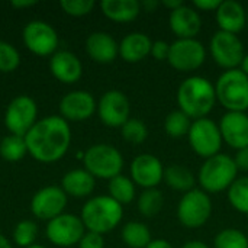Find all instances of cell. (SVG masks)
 I'll return each instance as SVG.
<instances>
[{
    "label": "cell",
    "instance_id": "cell-4",
    "mask_svg": "<svg viewBox=\"0 0 248 248\" xmlns=\"http://www.w3.org/2000/svg\"><path fill=\"white\" fill-rule=\"evenodd\" d=\"M198 183L206 193H221L231 187L238 179V169L234 157L227 154H217L206 158L198 173Z\"/></svg>",
    "mask_w": 248,
    "mask_h": 248
},
{
    "label": "cell",
    "instance_id": "cell-19",
    "mask_svg": "<svg viewBox=\"0 0 248 248\" xmlns=\"http://www.w3.org/2000/svg\"><path fill=\"white\" fill-rule=\"evenodd\" d=\"M169 25L177 39H192L199 35L203 23L201 13L193 6L182 4L176 10L170 12Z\"/></svg>",
    "mask_w": 248,
    "mask_h": 248
},
{
    "label": "cell",
    "instance_id": "cell-3",
    "mask_svg": "<svg viewBox=\"0 0 248 248\" xmlns=\"http://www.w3.org/2000/svg\"><path fill=\"white\" fill-rule=\"evenodd\" d=\"M80 218L87 231L103 235L119 225L124 218V209L110 196H96L84 203Z\"/></svg>",
    "mask_w": 248,
    "mask_h": 248
},
{
    "label": "cell",
    "instance_id": "cell-26",
    "mask_svg": "<svg viewBox=\"0 0 248 248\" xmlns=\"http://www.w3.org/2000/svg\"><path fill=\"white\" fill-rule=\"evenodd\" d=\"M163 180L166 182V185L170 189H173L176 192H182L183 195L193 190L196 186V182H198L193 171L180 164H171V166L166 167Z\"/></svg>",
    "mask_w": 248,
    "mask_h": 248
},
{
    "label": "cell",
    "instance_id": "cell-20",
    "mask_svg": "<svg viewBox=\"0 0 248 248\" xmlns=\"http://www.w3.org/2000/svg\"><path fill=\"white\" fill-rule=\"evenodd\" d=\"M215 17L219 31L237 35L247 25V9L237 0H221Z\"/></svg>",
    "mask_w": 248,
    "mask_h": 248
},
{
    "label": "cell",
    "instance_id": "cell-11",
    "mask_svg": "<svg viewBox=\"0 0 248 248\" xmlns=\"http://www.w3.org/2000/svg\"><path fill=\"white\" fill-rule=\"evenodd\" d=\"M36 115L38 108L35 100L29 96H17L6 108L4 126L10 134L25 137L36 124Z\"/></svg>",
    "mask_w": 248,
    "mask_h": 248
},
{
    "label": "cell",
    "instance_id": "cell-30",
    "mask_svg": "<svg viewBox=\"0 0 248 248\" xmlns=\"http://www.w3.org/2000/svg\"><path fill=\"white\" fill-rule=\"evenodd\" d=\"M28 154L25 137L9 134L0 142V155L9 163H16Z\"/></svg>",
    "mask_w": 248,
    "mask_h": 248
},
{
    "label": "cell",
    "instance_id": "cell-49",
    "mask_svg": "<svg viewBox=\"0 0 248 248\" xmlns=\"http://www.w3.org/2000/svg\"><path fill=\"white\" fill-rule=\"evenodd\" d=\"M28 248H45L44 246H39V244H33V246H31V247Z\"/></svg>",
    "mask_w": 248,
    "mask_h": 248
},
{
    "label": "cell",
    "instance_id": "cell-41",
    "mask_svg": "<svg viewBox=\"0 0 248 248\" xmlns=\"http://www.w3.org/2000/svg\"><path fill=\"white\" fill-rule=\"evenodd\" d=\"M234 161L237 164V169L238 171L243 170V171H248V147L246 148H241L237 151L235 157H234Z\"/></svg>",
    "mask_w": 248,
    "mask_h": 248
},
{
    "label": "cell",
    "instance_id": "cell-33",
    "mask_svg": "<svg viewBox=\"0 0 248 248\" xmlns=\"http://www.w3.org/2000/svg\"><path fill=\"white\" fill-rule=\"evenodd\" d=\"M214 248H248V237L237 228H225L217 234Z\"/></svg>",
    "mask_w": 248,
    "mask_h": 248
},
{
    "label": "cell",
    "instance_id": "cell-34",
    "mask_svg": "<svg viewBox=\"0 0 248 248\" xmlns=\"http://www.w3.org/2000/svg\"><path fill=\"white\" fill-rule=\"evenodd\" d=\"M121 134L126 142L140 145V144L145 142V140L148 137V128L142 121H140L137 118H129L121 126Z\"/></svg>",
    "mask_w": 248,
    "mask_h": 248
},
{
    "label": "cell",
    "instance_id": "cell-14",
    "mask_svg": "<svg viewBox=\"0 0 248 248\" xmlns=\"http://www.w3.org/2000/svg\"><path fill=\"white\" fill-rule=\"evenodd\" d=\"M100 121L110 128H121L131 116V103L121 90H108L97 103Z\"/></svg>",
    "mask_w": 248,
    "mask_h": 248
},
{
    "label": "cell",
    "instance_id": "cell-38",
    "mask_svg": "<svg viewBox=\"0 0 248 248\" xmlns=\"http://www.w3.org/2000/svg\"><path fill=\"white\" fill-rule=\"evenodd\" d=\"M78 248H105V240L103 235L86 231L83 238L78 243Z\"/></svg>",
    "mask_w": 248,
    "mask_h": 248
},
{
    "label": "cell",
    "instance_id": "cell-18",
    "mask_svg": "<svg viewBox=\"0 0 248 248\" xmlns=\"http://www.w3.org/2000/svg\"><path fill=\"white\" fill-rule=\"evenodd\" d=\"M222 141L234 150L248 147V115L246 112H227L219 121Z\"/></svg>",
    "mask_w": 248,
    "mask_h": 248
},
{
    "label": "cell",
    "instance_id": "cell-50",
    "mask_svg": "<svg viewBox=\"0 0 248 248\" xmlns=\"http://www.w3.org/2000/svg\"><path fill=\"white\" fill-rule=\"evenodd\" d=\"M247 23H248V9H247Z\"/></svg>",
    "mask_w": 248,
    "mask_h": 248
},
{
    "label": "cell",
    "instance_id": "cell-15",
    "mask_svg": "<svg viewBox=\"0 0 248 248\" xmlns=\"http://www.w3.org/2000/svg\"><path fill=\"white\" fill-rule=\"evenodd\" d=\"M67 206V195L61 187L46 186L38 190L31 201V211L38 219L51 221L61 214Z\"/></svg>",
    "mask_w": 248,
    "mask_h": 248
},
{
    "label": "cell",
    "instance_id": "cell-29",
    "mask_svg": "<svg viewBox=\"0 0 248 248\" xmlns=\"http://www.w3.org/2000/svg\"><path fill=\"white\" fill-rule=\"evenodd\" d=\"M109 196L121 205H128L135 199V183L131 177L119 174L109 180Z\"/></svg>",
    "mask_w": 248,
    "mask_h": 248
},
{
    "label": "cell",
    "instance_id": "cell-42",
    "mask_svg": "<svg viewBox=\"0 0 248 248\" xmlns=\"http://www.w3.org/2000/svg\"><path fill=\"white\" fill-rule=\"evenodd\" d=\"M160 4H161V1H158V0H144L141 3V10L144 9L145 12H154L160 7Z\"/></svg>",
    "mask_w": 248,
    "mask_h": 248
},
{
    "label": "cell",
    "instance_id": "cell-45",
    "mask_svg": "<svg viewBox=\"0 0 248 248\" xmlns=\"http://www.w3.org/2000/svg\"><path fill=\"white\" fill-rule=\"evenodd\" d=\"M180 248H211L206 243L201 241V240H190L187 243H185Z\"/></svg>",
    "mask_w": 248,
    "mask_h": 248
},
{
    "label": "cell",
    "instance_id": "cell-8",
    "mask_svg": "<svg viewBox=\"0 0 248 248\" xmlns=\"http://www.w3.org/2000/svg\"><path fill=\"white\" fill-rule=\"evenodd\" d=\"M187 140L195 154L205 160L219 154L224 144L219 125L209 118L193 121L187 134Z\"/></svg>",
    "mask_w": 248,
    "mask_h": 248
},
{
    "label": "cell",
    "instance_id": "cell-47",
    "mask_svg": "<svg viewBox=\"0 0 248 248\" xmlns=\"http://www.w3.org/2000/svg\"><path fill=\"white\" fill-rule=\"evenodd\" d=\"M240 70H241L246 76H248V54L244 55L243 62H241V65H240Z\"/></svg>",
    "mask_w": 248,
    "mask_h": 248
},
{
    "label": "cell",
    "instance_id": "cell-22",
    "mask_svg": "<svg viewBox=\"0 0 248 248\" xmlns=\"http://www.w3.org/2000/svg\"><path fill=\"white\" fill-rule=\"evenodd\" d=\"M49 70L57 80L65 84L78 81L83 74L81 61L70 51H57L49 60Z\"/></svg>",
    "mask_w": 248,
    "mask_h": 248
},
{
    "label": "cell",
    "instance_id": "cell-32",
    "mask_svg": "<svg viewBox=\"0 0 248 248\" xmlns=\"http://www.w3.org/2000/svg\"><path fill=\"white\" fill-rule=\"evenodd\" d=\"M192 119L183 113L180 109L170 112L164 119V131L167 135L173 138H182L189 134V129L192 126Z\"/></svg>",
    "mask_w": 248,
    "mask_h": 248
},
{
    "label": "cell",
    "instance_id": "cell-25",
    "mask_svg": "<svg viewBox=\"0 0 248 248\" xmlns=\"http://www.w3.org/2000/svg\"><path fill=\"white\" fill-rule=\"evenodd\" d=\"M100 9L108 19L126 23L138 17L141 13V3L138 0H103Z\"/></svg>",
    "mask_w": 248,
    "mask_h": 248
},
{
    "label": "cell",
    "instance_id": "cell-6",
    "mask_svg": "<svg viewBox=\"0 0 248 248\" xmlns=\"http://www.w3.org/2000/svg\"><path fill=\"white\" fill-rule=\"evenodd\" d=\"M84 169L94 177L112 180L119 176L124 169V157L121 151L109 144H96L86 150L83 155Z\"/></svg>",
    "mask_w": 248,
    "mask_h": 248
},
{
    "label": "cell",
    "instance_id": "cell-16",
    "mask_svg": "<svg viewBox=\"0 0 248 248\" xmlns=\"http://www.w3.org/2000/svg\"><path fill=\"white\" fill-rule=\"evenodd\" d=\"M131 179L135 186L154 189L163 182L164 167L158 157L153 154H140L131 163Z\"/></svg>",
    "mask_w": 248,
    "mask_h": 248
},
{
    "label": "cell",
    "instance_id": "cell-12",
    "mask_svg": "<svg viewBox=\"0 0 248 248\" xmlns=\"http://www.w3.org/2000/svg\"><path fill=\"white\" fill-rule=\"evenodd\" d=\"M86 234V227L80 217L73 214H61L60 217L48 221L46 237L57 247L67 248L78 246Z\"/></svg>",
    "mask_w": 248,
    "mask_h": 248
},
{
    "label": "cell",
    "instance_id": "cell-24",
    "mask_svg": "<svg viewBox=\"0 0 248 248\" xmlns=\"http://www.w3.org/2000/svg\"><path fill=\"white\" fill-rule=\"evenodd\" d=\"M94 177L86 169H74L65 173L61 180V189L67 196L86 198L94 190Z\"/></svg>",
    "mask_w": 248,
    "mask_h": 248
},
{
    "label": "cell",
    "instance_id": "cell-13",
    "mask_svg": "<svg viewBox=\"0 0 248 248\" xmlns=\"http://www.w3.org/2000/svg\"><path fill=\"white\" fill-rule=\"evenodd\" d=\"M23 42L26 48L39 55H54L58 48L57 31L44 20H32L23 28Z\"/></svg>",
    "mask_w": 248,
    "mask_h": 248
},
{
    "label": "cell",
    "instance_id": "cell-39",
    "mask_svg": "<svg viewBox=\"0 0 248 248\" xmlns=\"http://www.w3.org/2000/svg\"><path fill=\"white\" fill-rule=\"evenodd\" d=\"M169 52H170V44L167 41H163V39L153 41L151 52H150L153 58H155L157 61H164L169 58Z\"/></svg>",
    "mask_w": 248,
    "mask_h": 248
},
{
    "label": "cell",
    "instance_id": "cell-10",
    "mask_svg": "<svg viewBox=\"0 0 248 248\" xmlns=\"http://www.w3.org/2000/svg\"><path fill=\"white\" fill-rule=\"evenodd\" d=\"M206 60V48L205 45L196 39H176L170 44L169 52V64L182 73H190L203 65Z\"/></svg>",
    "mask_w": 248,
    "mask_h": 248
},
{
    "label": "cell",
    "instance_id": "cell-23",
    "mask_svg": "<svg viewBox=\"0 0 248 248\" xmlns=\"http://www.w3.org/2000/svg\"><path fill=\"white\" fill-rule=\"evenodd\" d=\"M153 41L144 32H131L119 44V55L124 61L135 64L147 58L151 52Z\"/></svg>",
    "mask_w": 248,
    "mask_h": 248
},
{
    "label": "cell",
    "instance_id": "cell-36",
    "mask_svg": "<svg viewBox=\"0 0 248 248\" xmlns=\"http://www.w3.org/2000/svg\"><path fill=\"white\" fill-rule=\"evenodd\" d=\"M20 64V55L17 49L6 42L0 41V73H12Z\"/></svg>",
    "mask_w": 248,
    "mask_h": 248
},
{
    "label": "cell",
    "instance_id": "cell-17",
    "mask_svg": "<svg viewBox=\"0 0 248 248\" xmlns=\"http://www.w3.org/2000/svg\"><path fill=\"white\" fill-rule=\"evenodd\" d=\"M97 109V103L94 97L86 90H74L65 94L60 102V113L67 122H81L89 119L94 110Z\"/></svg>",
    "mask_w": 248,
    "mask_h": 248
},
{
    "label": "cell",
    "instance_id": "cell-27",
    "mask_svg": "<svg viewBox=\"0 0 248 248\" xmlns=\"http://www.w3.org/2000/svg\"><path fill=\"white\" fill-rule=\"evenodd\" d=\"M122 241L129 248H147L153 241L150 228L138 221L126 222L121 232Z\"/></svg>",
    "mask_w": 248,
    "mask_h": 248
},
{
    "label": "cell",
    "instance_id": "cell-5",
    "mask_svg": "<svg viewBox=\"0 0 248 248\" xmlns=\"http://www.w3.org/2000/svg\"><path fill=\"white\" fill-rule=\"evenodd\" d=\"M215 93L227 112L248 110V76L240 68L224 71L215 83Z\"/></svg>",
    "mask_w": 248,
    "mask_h": 248
},
{
    "label": "cell",
    "instance_id": "cell-31",
    "mask_svg": "<svg viewBox=\"0 0 248 248\" xmlns=\"http://www.w3.org/2000/svg\"><path fill=\"white\" fill-rule=\"evenodd\" d=\"M230 205L240 214L248 215V176L238 177L227 190Z\"/></svg>",
    "mask_w": 248,
    "mask_h": 248
},
{
    "label": "cell",
    "instance_id": "cell-44",
    "mask_svg": "<svg viewBox=\"0 0 248 248\" xmlns=\"http://www.w3.org/2000/svg\"><path fill=\"white\" fill-rule=\"evenodd\" d=\"M182 4H185L182 0H161V6L167 7L170 12L176 10V9H177V7H180Z\"/></svg>",
    "mask_w": 248,
    "mask_h": 248
},
{
    "label": "cell",
    "instance_id": "cell-35",
    "mask_svg": "<svg viewBox=\"0 0 248 248\" xmlns=\"http://www.w3.org/2000/svg\"><path fill=\"white\" fill-rule=\"evenodd\" d=\"M38 237V227L32 221H20L13 230V241L16 246L22 248H28L35 244Z\"/></svg>",
    "mask_w": 248,
    "mask_h": 248
},
{
    "label": "cell",
    "instance_id": "cell-7",
    "mask_svg": "<svg viewBox=\"0 0 248 248\" xmlns=\"http://www.w3.org/2000/svg\"><path fill=\"white\" fill-rule=\"evenodd\" d=\"M212 201L202 189H193L185 193L177 205V219L189 230H198L203 227L212 215Z\"/></svg>",
    "mask_w": 248,
    "mask_h": 248
},
{
    "label": "cell",
    "instance_id": "cell-48",
    "mask_svg": "<svg viewBox=\"0 0 248 248\" xmlns=\"http://www.w3.org/2000/svg\"><path fill=\"white\" fill-rule=\"evenodd\" d=\"M0 248H12V244L10 241L0 232Z\"/></svg>",
    "mask_w": 248,
    "mask_h": 248
},
{
    "label": "cell",
    "instance_id": "cell-28",
    "mask_svg": "<svg viewBox=\"0 0 248 248\" xmlns=\"http://www.w3.org/2000/svg\"><path fill=\"white\" fill-rule=\"evenodd\" d=\"M163 205H164V196L157 187L142 190L137 201L138 212L145 218H153L158 215L163 209Z\"/></svg>",
    "mask_w": 248,
    "mask_h": 248
},
{
    "label": "cell",
    "instance_id": "cell-40",
    "mask_svg": "<svg viewBox=\"0 0 248 248\" xmlns=\"http://www.w3.org/2000/svg\"><path fill=\"white\" fill-rule=\"evenodd\" d=\"M221 0H195L193 1V7L198 12H217V9L219 7Z\"/></svg>",
    "mask_w": 248,
    "mask_h": 248
},
{
    "label": "cell",
    "instance_id": "cell-9",
    "mask_svg": "<svg viewBox=\"0 0 248 248\" xmlns=\"http://www.w3.org/2000/svg\"><path fill=\"white\" fill-rule=\"evenodd\" d=\"M209 52L214 61L225 71L240 68L246 55L244 44L238 35L225 31H217L212 35L209 41Z\"/></svg>",
    "mask_w": 248,
    "mask_h": 248
},
{
    "label": "cell",
    "instance_id": "cell-37",
    "mask_svg": "<svg viewBox=\"0 0 248 248\" xmlns=\"http://www.w3.org/2000/svg\"><path fill=\"white\" fill-rule=\"evenodd\" d=\"M60 6L67 15L80 17V16L89 15L93 10L94 1L93 0H61Z\"/></svg>",
    "mask_w": 248,
    "mask_h": 248
},
{
    "label": "cell",
    "instance_id": "cell-43",
    "mask_svg": "<svg viewBox=\"0 0 248 248\" xmlns=\"http://www.w3.org/2000/svg\"><path fill=\"white\" fill-rule=\"evenodd\" d=\"M147 248H174L167 240H163V238H157V240H153L148 247Z\"/></svg>",
    "mask_w": 248,
    "mask_h": 248
},
{
    "label": "cell",
    "instance_id": "cell-2",
    "mask_svg": "<svg viewBox=\"0 0 248 248\" xmlns=\"http://www.w3.org/2000/svg\"><path fill=\"white\" fill-rule=\"evenodd\" d=\"M176 99L179 109L192 121L208 118L218 103L215 84L202 76H190L185 78L177 89Z\"/></svg>",
    "mask_w": 248,
    "mask_h": 248
},
{
    "label": "cell",
    "instance_id": "cell-1",
    "mask_svg": "<svg viewBox=\"0 0 248 248\" xmlns=\"http://www.w3.org/2000/svg\"><path fill=\"white\" fill-rule=\"evenodd\" d=\"M28 154L41 163H55L65 155L71 144V129L61 116H46L25 135Z\"/></svg>",
    "mask_w": 248,
    "mask_h": 248
},
{
    "label": "cell",
    "instance_id": "cell-21",
    "mask_svg": "<svg viewBox=\"0 0 248 248\" xmlns=\"http://www.w3.org/2000/svg\"><path fill=\"white\" fill-rule=\"evenodd\" d=\"M86 51L93 61L100 64H109L115 61V58L119 55V44L110 33L97 31L87 36Z\"/></svg>",
    "mask_w": 248,
    "mask_h": 248
},
{
    "label": "cell",
    "instance_id": "cell-46",
    "mask_svg": "<svg viewBox=\"0 0 248 248\" xmlns=\"http://www.w3.org/2000/svg\"><path fill=\"white\" fill-rule=\"evenodd\" d=\"M13 7H19V9H25V7H31V6H35L36 1L35 0H13L10 3Z\"/></svg>",
    "mask_w": 248,
    "mask_h": 248
}]
</instances>
